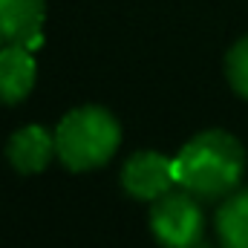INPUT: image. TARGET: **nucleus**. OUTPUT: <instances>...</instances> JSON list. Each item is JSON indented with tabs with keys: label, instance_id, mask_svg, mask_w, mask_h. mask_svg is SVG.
I'll return each mask as SVG.
<instances>
[{
	"label": "nucleus",
	"instance_id": "obj_1",
	"mask_svg": "<svg viewBox=\"0 0 248 248\" xmlns=\"http://www.w3.org/2000/svg\"><path fill=\"white\" fill-rule=\"evenodd\" d=\"M246 170V153L240 141L222 130L199 133L173 159L176 185L185 187L202 202L231 196Z\"/></svg>",
	"mask_w": 248,
	"mask_h": 248
},
{
	"label": "nucleus",
	"instance_id": "obj_2",
	"mask_svg": "<svg viewBox=\"0 0 248 248\" xmlns=\"http://www.w3.org/2000/svg\"><path fill=\"white\" fill-rule=\"evenodd\" d=\"M122 141L119 122L101 107H78L55 130L58 156L69 170H93L113 159Z\"/></svg>",
	"mask_w": 248,
	"mask_h": 248
},
{
	"label": "nucleus",
	"instance_id": "obj_3",
	"mask_svg": "<svg viewBox=\"0 0 248 248\" xmlns=\"http://www.w3.org/2000/svg\"><path fill=\"white\" fill-rule=\"evenodd\" d=\"M150 228L165 248H193L202 240V211L196 205V196L185 187H170L168 193L153 199Z\"/></svg>",
	"mask_w": 248,
	"mask_h": 248
},
{
	"label": "nucleus",
	"instance_id": "obj_4",
	"mask_svg": "<svg viewBox=\"0 0 248 248\" xmlns=\"http://www.w3.org/2000/svg\"><path fill=\"white\" fill-rule=\"evenodd\" d=\"M122 185L136 199H159L162 193H168L176 185L173 162L153 150L133 153L122 170Z\"/></svg>",
	"mask_w": 248,
	"mask_h": 248
},
{
	"label": "nucleus",
	"instance_id": "obj_5",
	"mask_svg": "<svg viewBox=\"0 0 248 248\" xmlns=\"http://www.w3.org/2000/svg\"><path fill=\"white\" fill-rule=\"evenodd\" d=\"M44 0H0V46H26L41 35Z\"/></svg>",
	"mask_w": 248,
	"mask_h": 248
},
{
	"label": "nucleus",
	"instance_id": "obj_6",
	"mask_svg": "<svg viewBox=\"0 0 248 248\" xmlns=\"http://www.w3.org/2000/svg\"><path fill=\"white\" fill-rule=\"evenodd\" d=\"M9 162L15 165V170L20 173H41L52 156L58 153V144H55V136L38 124H29L23 130H17L12 139H9Z\"/></svg>",
	"mask_w": 248,
	"mask_h": 248
},
{
	"label": "nucleus",
	"instance_id": "obj_7",
	"mask_svg": "<svg viewBox=\"0 0 248 248\" xmlns=\"http://www.w3.org/2000/svg\"><path fill=\"white\" fill-rule=\"evenodd\" d=\"M35 87V58L26 46H0V104L23 101Z\"/></svg>",
	"mask_w": 248,
	"mask_h": 248
},
{
	"label": "nucleus",
	"instance_id": "obj_8",
	"mask_svg": "<svg viewBox=\"0 0 248 248\" xmlns=\"http://www.w3.org/2000/svg\"><path fill=\"white\" fill-rule=\"evenodd\" d=\"M217 234L222 248H248V190L225 199L217 214Z\"/></svg>",
	"mask_w": 248,
	"mask_h": 248
},
{
	"label": "nucleus",
	"instance_id": "obj_9",
	"mask_svg": "<svg viewBox=\"0 0 248 248\" xmlns=\"http://www.w3.org/2000/svg\"><path fill=\"white\" fill-rule=\"evenodd\" d=\"M225 72H228L231 87H234L243 98H248V38H243L240 44L231 46L228 61H225Z\"/></svg>",
	"mask_w": 248,
	"mask_h": 248
},
{
	"label": "nucleus",
	"instance_id": "obj_10",
	"mask_svg": "<svg viewBox=\"0 0 248 248\" xmlns=\"http://www.w3.org/2000/svg\"><path fill=\"white\" fill-rule=\"evenodd\" d=\"M193 248H208V246H205V243H196V246H193Z\"/></svg>",
	"mask_w": 248,
	"mask_h": 248
}]
</instances>
